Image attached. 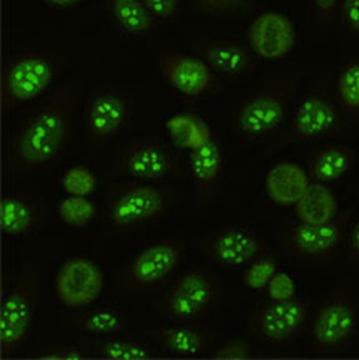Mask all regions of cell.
I'll use <instances>...</instances> for the list:
<instances>
[{
    "instance_id": "33",
    "label": "cell",
    "mask_w": 359,
    "mask_h": 360,
    "mask_svg": "<svg viewBox=\"0 0 359 360\" xmlns=\"http://www.w3.org/2000/svg\"><path fill=\"white\" fill-rule=\"evenodd\" d=\"M190 4L200 15L208 18L243 17L250 12L246 0H190Z\"/></svg>"
},
{
    "instance_id": "38",
    "label": "cell",
    "mask_w": 359,
    "mask_h": 360,
    "mask_svg": "<svg viewBox=\"0 0 359 360\" xmlns=\"http://www.w3.org/2000/svg\"><path fill=\"white\" fill-rule=\"evenodd\" d=\"M338 22L348 35L359 40V0H341Z\"/></svg>"
},
{
    "instance_id": "32",
    "label": "cell",
    "mask_w": 359,
    "mask_h": 360,
    "mask_svg": "<svg viewBox=\"0 0 359 360\" xmlns=\"http://www.w3.org/2000/svg\"><path fill=\"white\" fill-rule=\"evenodd\" d=\"M278 272V261L275 256L265 254V256L256 257L255 261L250 262L245 267L243 272V284L248 289L253 290H263L266 285L270 284V281L273 279V276Z\"/></svg>"
},
{
    "instance_id": "8",
    "label": "cell",
    "mask_w": 359,
    "mask_h": 360,
    "mask_svg": "<svg viewBox=\"0 0 359 360\" xmlns=\"http://www.w3.org/2000/svg\"><path fill=\"white\" fill-rule=\"evenodd\" d=\"M185 252L187 243L180 239H158L146 244L117 271L113 288L123 292L158 288L175 274Z\"/></svg>"
},
{
    "instance_id": "6",
    "label": "cell",
    "mask_w": 359,
    "mask_h": 360,
    "mask_svg": "<svg viewBox=\"0 0 359 360\" xmlns=\"http://www.w3.org/2000/svg\"><path fill=\"white\" fill-rule=\"evenodd\" d=\"M39 272L30 262L22 264L0 309V354L11 359L20 352L37 322Z\"/></svg>"
},
{
    "instance_id": "19",
    "label": "cell",
    "mask_w": 359,
    "mask_h": 360,
    "mask_svg": "<svg viewBox=\"0 0 359 360\" xmlns=\"http://www.w3.org/2000/svg\"><path fill=\"white\" fill-rule=\"evenodd\" d=\"M227 155L225 146L218 138H213L208 145L188 153V168L195 183L198 205L205 206L213 200L223 181Z\"/></svg>"
},
{
    "instance_id": "31",
    "label": "cell",
    "mask_w": 359,
    "mask_h": 360,
    "mask_svg": "<svg viewBox=\"0 0 359 360\" xmlns=\"http://www.w3.org/2000/svg\"><path fill=\"white\" fill-rule=\"evenodd\" d=\"M62 186L72 196H92L99 188V176L89 166L75 165L63 172Z\"/></svg>"
},
{
    "instance_id": "16",
    "label": "cell",
    "mask_w": 359,
    "mask_h": 360,
    "mask_svg": "<svg viewBox=\"0 0 359 360\" xmlns=\"http://www.w3.org/2000/svg\"><path fill=\"white\" fill-rule=\"evenodd\" d=\"M246 40L255 57L265 62H278L289 57L296 47V27L286 13L266 11L250 22Z\"/></svg>"
},
{
    "instance_id": "5",
    "label": "cell",
    "mask_w": 359,
    "mask_h": 360,
    "mask_svg": "<svg viewBox=\"0 0 359 360\" xmlns=\"http://www.w3.org/2000/svg\"><path fill=\"white\" fill-rule=\"evenodd\" d=\"M63 65V55L50 50L12 55L2 72L4 108H17L39 98L62 75Z\"/></svg>"
},
{
    "instance_id": "39",
    "label": "cell",
    "mask_w": 359,
    "mask_h": 360,
    "mask_svg": "<svg viewBox=\"0 0 359 360\" xmlns=\"http://www.w3.org/2000/svg\"><path fill=\"white\" fill-rule=\"evenodd\" d=\"M341 0H310V8L316 24L329 27L338 20Z\"/></svg>"
},
{
    "instance_id": "30",
    "label": "cell",
    "mask_w": 359,
    "mask_h": 360,
    "mask_svg": "<svg viewBox=\"0 0 359 360\" xmlns=\"http://www.w3.org/2000/svg\"><path fill=\"white\" fill-rule=\"evenodd\" d=\"M96 211V202L90 196H72L58 201L57 216L68 228L80 229L94 223Z\"/></svg>"
},
{
    "instance_id": "23",
    "label": "cell",
    "mask_w": 359,
    "mask_h": 360,
    "mask_svg": "<svg viewBox=\"0 0 359 360\" xmlns=\"http://www.w3.org/2000/svg\"><path fill=\"white\" fill-rule=\"evenodd\" d=\"M112 24L132 37L158 35L160 20L149 11L144 0H103Z\"/></svg>"
},
{
    "instance_id": "24",
    "label": "cell",
    "mask_w": 359,
    "mask_h": 360,
    "mask_svg": "<svg viewBox=\"0 0 359 360\" xmlns=\"http://www.w3.org/2000/svg\"><path fill=\"white\" fill-rule=\"evenodd\" d=\"M358 160L356 150L339 143H328L317 148L308 163V173L313 181L333 183L349 174Z\"/></svg>"
},
{
    "instance_id": "9",
    "label": "cell",
    "mask_w": 359,
    "mask_h": 360,
    "mask_svg": "<svg viewBox=\"0 0 359 360\" xmlns=\"http://www.w3.org/2000/svg\"><path fill=\"white\" fill-rule=\"evenodd\" d=\"M359 299L353 289H336L316 309L311 345L316 355H338L351 344L358 329Z\"/></svg>"
},
{
    "instance_id": "41",
    "label": "cell",
    "mask_w": 359,
    "mask_h": 360,
    "mask_svg": "<svg viewBox=\"0 0 359 360\" xmlns=\"http://www.w3.org/2000/svg\"><path fill=\"white\" fill-rule=\"evenodd\" d=\"M49 4H52V6L58 7V8H72V7H77L80 6L84 0H47Z\"/></svg>"
},
{
    "instance_id": "3",
    "label": "cell",
    "mask_w": 359,
    "mask_h": 360,
    "mask_svg": "<svg viewBox=\"0 0 359 360\" xmlns=\"http://www.w3.org/2000/svg\"><path fill=\"white\" fill-rule=\"evenodd\" d=\"M223 302V283L205 267L183 271L151 302V312L175 322H198L220 311Z\"/></svg>"
},
{
    "instance_id": "18",
    "label": "cell",
    "mask_w": 359,
    "mask_h": 360,
    "mask_svg": "<svg viewBox=\"0 0 359 360\" xmlns=\"http://www.w3.org/2000/svg\"><path fill=\"white\" fill-rule=\"evenodd\" d=\"M188 49L218 75L243 77L255 68V55L238 40L215 37H188Z\"/></svg>"
},
{
    "instance_id": "17",
    "label": "cell",
    "mask_w": 359,
    "mask_h": 360,
    "mask_svg": "<svg viewBox=\"0 0 359 360\" xmlns=\"http://www.w3.org/2000/svg\"><path fill=\"white\" fill-rule=\"evenodd\" d=\"M265 243L255 231L245 226L228 224L220 228L205 244L203 251L211 261L225 267H243L263 256Z\"/></svg>"
},
{
    "instance_id": "25",
    "label": "cell",
    "mask_w": 359,
    "mask_h": 360,
    "mask_svg": "<svg viewBox=\"0 0 359 360\" xmlns=\"http://www.w3.org/2000/svg\"><path fill=\"white\" fill-rule=\"evenodd\" d=\"M82 347L89 352L90 359L107 360H149L163 357V354L153 344H145L123 335L87 337L82 340Z\"/></svg>"
},
{
    "instance_id": "34",
    "label": "cell",
    "mask_w": 359,
    "mask_h": 360,
    "mask_svg": "<svg viewBox=\"0 0 359 360\" xmlns=\"http://www.w3.org/2000/svg\"><path fill=\"white\" fill-rule=\"evenodd\" d=\"M32 359L39 360H82L90 359L87 350L80 345L75 344H50L40 347L32 355Z\"/></svg>"
},
{
    "instance_id": "12",
    "label": "cell",
    "mask_w": 359,
    "mask_h": 360,
    "mask_svg": "<svg viewBox=\"0 0 359 360\" xmlns=\"http://www.w3.org/2000/svg\"><path fill=\"white\" fill-rule=\"evenodd\" d=\"M308 304L303 301H265L255 307L246 321V332L270 347L293 345L305 332Z\"/></svg>"
},
{
    "instance_id": "20",
    "label": "cell",
    "mask_w": 359,
    "mask_h": 360,
    "mask_svg": "<svg viewBox=\"0 0 359 360\" xmlns=\"http://www.w3.org/2000/svg\"><path fill=\"white\" fill-rule=\"evenodd\" d=\"M150 342L163 355L173 357H200L215 345V335L201 327L180 326L158 327L150 330Z\"/></svg>"
},
{
    "instance_id": "26",
    "label": "cell",
    "mask_w": 359,
    "mask_h": 360,
    "mask_svg": "<svg viewBox=\"0 0 359 360\" xmlns=\"http://www.w3.org/2000/svg\"><path fill=\"white\" fill-rule=\"evenodd\" d=\"M298 223L325 224L339 218V206L334 193L325 183L313 181L308 191L293 206Z\"/></svg>"
},
{
    "instance_id": "35",
    "label": "cell",
    "mask_w": 359,
    "mask_h": 360,
    "mask_svg": "<svg viewBox=\"0 0 359 360\" xmlns=\"http://www.w3.org/2000/svg\"><path fill=\"white\" fill-rule=\"evenodd\" d=\"M144 2L160 22L170 25H178L183 22L182 0H144Z\"/></svg>"
},
{
    "instance_id": "2",
    "label": "cell",
    "mask_w": 359,
    "mask_h": 360,
    "mask_svg": "<svg viewBox=\"0 0 359 360\" xmlns=\"http://www.w3.org/2000/svg\"><path fill=\"white\" fill-rule=\"evenodd\" d=\"M299 82V75H275L258 83L233 108V131L245 140L273 136L286 118Z\"/></svg>"
},
{
    "instance_id": "13",
    "label": "cell",
    "mask_w": 359,
    "mask_h": 360,
    "mask_svg": "<svg viewBox=\"0 0 359 360\" xmlns=\"http://www.w3.org/2000/svg\"><path fill=\"white\" fill-rule=\"evenodd\" d=\"M158 68L167 85L191 100H208L225 95L218 73L195 53L165 50L158 57Z\"/></svg>"
},
{
    "instance_id": "28",
    "label": "cell",
    "mask_w": 359,
    "mask_h": 360,
    "mask_svg": "<svg viewBox=\"0 0 359 360\" xmlns=\"http://www.w3.org/2000/svg\"><path fill=\"white\" fill-rule=\"evenodd\" d=\"M70 326L89 337H108L130 334V317L117 309H95L72 317Z\"/></svg>"
},
{
    "instance_id": "22",
    "label": "cell",
    "mask_w": 359,
    "mask_h": 360,
    "mask_svg": "<svg viewBox=\"0 0 359 360\" xmlns=\"http://www.w3.org/2000/svg\"><path fill=\"white\" fill-rule=\"evenodd\" d=\"M49 221L47 210L37 205L30 198L11 195L2 200L0 226L11 238H29Z\"/></svg>"
},
{
    "instance_id": "36",
    "label": "cell",
    "mask_w": 359,
    "mask_h": 360,
    "mask_svg": "<svg viewBox=\"0 0 359 360\" xmlns=\"http://www.w3.org/2000/svg\"><path fill=\"white\" fill-rule=\"evenodd\" d=\"M266 295L270 301L291 302L296 301V284L286 272H276L270 284L266 285Z\"/></svg>"
},
{
    "instance_id": "21",
    "label": "cell",
    "mask_w": 359,
    "mask_h": 360,
    "mask_svg": "<svg viewBox=\"0 0 359 360\" xmlns=\"http://www.w3.org/2000/svg\"><path fill=\"white\" fill-rule=\"evenodd\" d=\"M313 179L305 168L294 161H279L271 166L265 178L266 195L275 205L293 207L308 191Z\"/></svg>"
},
{
    "instance_id": "4",
    "label": "cell",
    "mask_w": 359,
    "mask_h": 360,
    "mask_svg": "<svg viewBox=\"0 0 359 360\" xmlns=\"http://www.w3.org/2000/svg\"><path fill=\"white\" fill-rule=\"evenodd\" d=\"M177 191L153 183H118L110 189L105 223L113 234L135 233L172 211Z\"/></svg>"
},
{
    "instance_id": "7",
    "label": "cell",
    "mask_w": 359,
    "mask_h": 360,
    "mask_svg": "<svg viewBox=\"0 0 359 360\" xmlns=\"http://www.w3.org/2000/svg\"><path fill=\"white\" fill-rule=\"evenodd\" d=\"M339 128H341V110L336 103L334 91L328 86H316L301 100L288 127L271 143L270 151L323 140L336 135Z\"/></svg>"
},
{
    "instance_id": "14",
    "label": "cell",
    "mask_w": 359,
    "mask_h": 360,
    "mask_svg": "<svg viewBox=\"0 0 359 360\" xmlns=\"http://www.w3.org/2000/svg\"><path fill=\"white\" fill-rule=\"evenodd\" d=\"M346 229V218H338L325 224L298 223L283 228L278 241L284 251L301 262H329L341 246Z\"/></svg>"
},
{
    "instance_id": "15",
    "label": "cell",
    "mask_w": 359,
    "mask_h": 360,
    "mask_svg": "<svg viewBox=\"0 0 359 360\" xmlns=\"http://www.w3.org/2000/svg\"><path fill=\"white\" fill-rule=\"evenodd\" d=\"M105 278L89 257L75 256L62 262L55 276V295L67 309H84L103 292Z\"/></svg>"
},
{
    "instance_id": "11",
    "label": "cell",
    "mask_w": 359,
    "mask_h": 360,
    "mask_svg": "<svg viewBox=\"0 0 359 360\" xmlns=\"http://www.w3.org/2000/svg\"><path fill=\"white\" fill-rule=\"evenodd\" d=\"M117 173L153 184L183 178V168L177 156L155 136L137 138L120 148Z\"/></svg>"
},
{
    "instance_id": "29",
    "label": "cell",
    "mask_w": 359,
    "mask_h": 360,
    "mask_svg": "<svg viewBox=\"0 0 359 360\" xmlns=\"http://www.w3.org/2000/svg\"><path fill=\"white\" fill-rule=\"evenodd\" d=\"M334 98L341 113L359 117V58H351L341 67L334 80Z\"/></svg>"
},
{
    "instance_id": "27",
    "label": "cell",
    "mask_w": 359,
    "mask_h": 360,
    "mask_svg": "<svg viewBox=\"0 0 359 360\" xmlns=\"http://www.w3.org/2000/svg\"><path fill=\"white\" fill-rule=\"evenodd\" d=\"M165 127L173 146L187 153L200 150L216 136L210 124L191 112L173 113L172 117H168Z\"/></svg>"
},
{
    "instance_id": "40",
    "label": "cell",
    "mask_w": 359,
    "mask_h": 360,
    "mask_svg": "<svg viewBox=\"0 0 359 360\" xmlns=\"http://www.w3.org/2000/svg\"><path fill=\"white\" fill-rule=\"evenodd\" d=\"M346 259L349 264H359V216L346 236Z\"/></svg>"
},
{
    "instance_id": "10",
    "label": "cell",
    "mask_w": 359,
    "mask_h": 360,
    "mask_svg": "<svg viewBox=\"0 0 359 360\" xmlns=\"http://www.w3.org/2000/svg\"><path fill=\"white\" fill-rule=\"evenodd\" d=\"M133 101L117 89L92 91L84 108V138L92 148L103 150L130 128Z\"/></svg>"
},
{
    "instance_id": "1",
    "label": "cell",
    "mask_w": 359,
    "mask_h": 360,
    "mask_svg": "<svg viewBox=\"0 0 359 360\" xmlns=\"http://www.w3.org/2000/svg\"><path fill=\"white\" fill-rule=\"evenodd\" d=\"M80 82L72 78L47 103L34 110L13 133L6 151V169L13 179L27 178L52 166L75 135Z\"/></svg>"
},
{
    "instance_id": "37",
    "label": "cell",
    "mask_w": 359,
    "mask_h": 360,
    "mask_svg": "<svg viewBox=\"0 0 359 360\" xmlns=\"http://www.w3.org/2000/svg\"><path fill=\"white\" fill-rule=\"evenodd\" d=\"M211 357L218 360H246L255 359V352H253L251 345L246 342L245 339H229L227 342L215 349Z\"/></svg>"
}]
</instances>
